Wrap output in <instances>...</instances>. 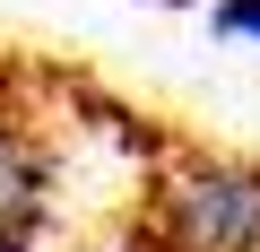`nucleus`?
I'll use <instances>...</instances> for the list:
<instances>
[{"instance_id":"1","label":"nucleus","mask_w":260,"mask_h":252,"mask_svg":"<svg viewBox=\"0 0 260 252\" xmlns=\"http://www.w3.org/2000/svg\"><path fill=\"white\" fill-rule=\"evenodd\" d=\"M0 252H260V148L0 35Z\"/></svg>"},{"instance_id":"2","label":"nucleus","mask_w":260,"mask_h":252,"mask_svg":"<svg viewBox=\"0 0 260 252\" xmlns=\"http://www.w3.org/2000/svg\"><path fill=\"white\" fill-rule=\"evenodd\" d=\"M208 26H217L225 44H260V0H217Z\"/></svg>"}]
</instances>
